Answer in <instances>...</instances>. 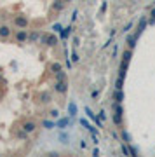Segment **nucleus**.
<instances>
[{
    "label": "nucleus",
    "mask_w": 155,
    "mask_h": 157,
    "mask_svg": "<svg viewBox=\"0 0 155 157\" xmlns=\"http://www.w3.org/2000/svg\"><path fill=\"white\" fill-rule=\"evenodd\" d=\"M85 114H87V115H89V119H93V121H94V122H96V124H98V126H99V127H101V126H103V124H101V122H99V119H98V117H96V115H94V114H93V112H91V110H89V108H85Z\"/></svg>",
    "instance_id": "obj_15"
},
{
    "label": "nucleus",
    "mask_w": 155,
    "mask_h": 157,
    "mask_svg": "<svg viewBox=\"0 0 155 157\" xmlns=\"http://www.w3.org/2000/svg\"><path fill=\"white\" fill-rule=\"evenodd\" d=\"M37 101H38L40 105H47V103L52 101V94H51L49 91H42V93L37 94Z\"/></svg>",
    "instance_id": "obj_7"
},
{
    "label": "nucleus",
    "mask_w": 155,
    "mask_h": 157,
    "mask_svg": "<svg viewBox=\"0 0 155 157\" xmlns=\"http://www.w3.org/2000/svg\"><path fill=\"white\" fill-rule=\"evenodd\" d=\"M49 68H51V72H52V73H58L59 70H63L59 63H51V66H49Z\"/></svg>",
    "instance_id": "obj_17"
},
{
    "label": "nucleus",
    "mask_w": 155,
    "mask_h": 157,
    "mask_svg": "<svg viewBox=\"0 0 155 157\" xmlns=\"http://www.w3.org/2000/svg\"><path fill=\"white\" fill-rule=\"evenodd\" d=\"M131 56H132V49H125V51H124V54H122L120 70H119V77H122V79H125V72H127V66H129Z\"/></svg>",
    "instance_id": "obj_1"
},
{
    "label": "nucleus",
    "mask_w": 155,
    "mask_h": 157,
    "mask_svg": "<svg viewBox=\"0 0 155 157\" xmlns=\"http://www.w3.org/2000/svg\"><path fill=\"white\" fill-rule=\"evenodd\" d=\"M115 108V114H113V124L115 126H122L124 122V110H122V103H115L113 105Z\"/></svg>",
    "instance_id": "obj_4"
},
{
    "label": "nucleus",
    "mask_w": 155,
    "mask_h": 157,
    "mask_svg": "<svg viewBox=\"0 0 155 157\" xmlns=\"http://www.w3.org/2000/svg\"><path fill=\"white\" fill-rule=\"evenodd\" d=\"M12 35V28L9 25H0V40H7Z\"/></svg>",
    "instance_id": "obj_8"
},
{
    "label": "nucleus",
    "mask_w": 155,
    "mask_h": 157,
    "mask_svg": "<svg viewBox=\"0 0 155 157\" xmlns=\"http://www.w3.org/2000/svg\"><path fill=\"white\" fill-rule=\"evenodd\" d=\"M122 138L125 140V143H129V134H127L125 131H122Z\"/></svg>",
    "instance_id": "obj_22"
},
{
    "label": "nucleus",
    "mask_w": 155,
    "mask_h": 157,
    "mask_svg": "<svg viewBox=\"0 0 155 157\" xmlns=\"http://www.w3.org/2000/svg\"><path fill=\"white\" fill-rule=\"evenodd\" d=\"M21 127H23L28 134H32V133H35V131H37V122L28 119V121H25V122H23V126H21Z\"/></svg>",
    "instance_id": "obj_9"
},
{
    "label": "nucleus",
    "mask_w": 155,
    "mask_h": 157,
    "mask_svg": "<svg viewBox=\"0 0 155 157\" xmlns=\"http://www.w3.org/2000/svg\"><path fill=\"white\" fill-rule=\"evenodd\" d=\"M70 110H72V115H75V105H73V103L70 105Z\"/></svg>",
    "instance_id": "obj_24"
},
{
    "label": "nucleus",
    "mask_w": 155,
    "mask_h": 157,
    "mask_svg": "<svg viewBox=\"0 0 155 157\" xmlns=\"http://www.w3.org/2000/svg\"><path fill=\"white\" fill-rule=\"evenodd\" d=\"M136 40H138V35L136 33H132V35L127 37V46H129V49H134L136 47Z\"/></svg>",
    "instance_id": "obj_11"
},
{
    "label": "nucleus",
    "mask_w": 155,
    "mask_h": 157,
    "mask_svg": "<svg viewBox=\"0 0 155 157\" xmlns=\"http://www.w3.org/2000/svg\"><path fill=\"white\" fill-rule=\"evenodd\" d=\"M122 84H124V79H122V77H119V79H117V84H115V89H124V86H122Z\"/></svg>",
    "instance_id": "obj_19"
},
{
    "label": "nucleus",
    "mask_w": 155,
    "mask_h": 157,
    "mask_svg": "<svg viewBox=\"0 0 155 157\" xmlns=\"http://www.w3.org/2000/svg\"><path fill=\"white\" fill-rule=\"evenodd\" d=\"M64 0H54V2H52V5H51V9L54 11V12H61L63 9H64Z\"/></svg>",
    "instance_id": "obj_10"
},
{
    "label": "nucleus",
    "mask_w": 155,
    "mask_h": 157,
    "mask_svg": "<svg viewBox=\"0 0 155 157\" xmlns=\"http://www.w3.org/2000/svg\"><path fill=\"white\" fill-rule=\"evenodd\" d=\"M58 42H59V38H58L54 33H46V35L40 37V44H44V46H47V47L58 46Z\"/></svg>",
    "instance_id": "obj_2"
},
{
    "label": "nucleus",
    "mask_w": 155,
    "mask_h": 157,
    "mask_svg": "<svg viewBox=\"0 0 155 157\" xmlns=\"http://www.w3.org/2000/svg\"><path fill=\"white\" fill-rule=\"evenodd\" d=\"M122 154H124V155H131V148H129L125 143H122Z\"/></svg>",
    "instance_id": "obj_20"
},
{
    "label": "nucleus",
    "mask_w": 155,
    "mask_h": 157,
    "mask_svg": "<svg viewBox=\"0 0 155 157\" xmlns=\"http://www.w3.org/2000/svg\"><path fill=\"white\" fill-rule=\"evenodd\" d=\"M0 84H4V79H2V75H0Z\"/></svg>",
    "instance_id": "obj_26"
},
{
    "label": "nucleus",
    "mask_w": 155,
    "mask_h": 157,
    "mask_svg": "<svg viewBox=\"0 0 155 157\" xmlns=\"http://www.w3.org/2000/svg\"><path fill=\"white\" fill-rule=\"evenodd\" d=\"M64 2H72V0H64Z\"/></svg>",
    "instance_id": "obj_27"
},
{
    "label": "nucleus",
    "mask_w": 155,
    "mask_h": 157,
    "mask_svg": "<svg viewBox=\"0 0 155 157\" xmlns=\"http://www.w3.org/2000/svg\"><path fill=\"white\" fill-rule=\"evenodd\" d=\"M54 80H68V75H66V72L59 70L58 73H54Z\"/></svg>",
    "instance_id": "obj_14"
},
{
    "label": "nucleus",
    "mask_w": 155,
    "mask_h": 157,
    "mask_svg": "<svg viewBox=\"0 0 155 157\" xmlns=\"http://www.w3.org/2000/svg\"><path fill=\"white\" fill-rule=\"evenodd\" d=\"M12 25H14L16 28H28V26H30V19H28L25 14H17V16H14V19H12Z\"/></svg>",
    "instance_id": "obj_3"
},
{
    "label": "nucleus",
    "mask_w": 155,
    "mask_h": 157,
    "mask_svg": "<svg viewBox=\"0 0 155 157\" xmlns=\"http://www.w3.org/2000/svg\"><path fill=\"white\" fill-rule=\"evenodd\" d=\"M79 147H80V148H82V150H84V148H85V147H87V143H85V142H84V140H82V142H80V143H79Z\"/></svg>",
    "instance_id": "obj_23"
},
{
    "label": "nucleus",
    "mask_w": 155,
    "mask_h": 157,
    "mask_svg": "<svg viewBox=\"0 0 155 157\" xmlns=\"http://www.w3.org/2000/svg\"><path fill=\"white\" fill-rule=\"evenodd\" d=\"M38 38H40V33H38V32H32V33H30V37H28V42L35 44Z\"/></svg>",
    "instance_id": "obj_16"
},
{
    "label": "nucleus",
    "mask_w": 155,
    "mask_h": 157,
    "mask_svg": "<svg viewBox=\"0 0 155 157\" xmlns=\"http://www.w3.org/2000/svg\"><path fill=\"white\" fill-rule=\"evenodd\" d=\"M54 91L58 94H66L68 93V80H54Z\"/></svg>",
    "instance_id": "obj_6"
},
{
    "label": "nucleus",
    "mask_w": 155,
    "mask_h": 157,
    "mask_svg": "<svg viewBox=\"0 0 155 157\" xmlns=\"http://www.w3.org/2000/svg\"><path fill=\"white\" fill-rule=\"evenodd\" d=\"M28 37H30V33H28L26 28H17V32L14 33V40H16L17 44H25V42H28Z\"/></svg>",
    "instance_id": "obj_5"
},
{
    "label": "nucleus",
    "mask_w": 155,
    "mask_h": 157,
    "mask_svg": "<svg viewBox=\"0 0 155 157\" xmlns=\"http://www.w3.org/2000/svg\"><path fill=\"white\" fill-rule=\"evenodd\" d=\"M113 100H115V103H122L124 101V91H122V89H115Z\"/></svg>",
    "instance_id": "obj_12"
},
{
    "label": "nucleus",
    "mask_w": 155,
    "mask_h": 157,
    "mask_svg": "<svg viewBox=\"0 0 155 157\" xmlns=\"http://www.w3.org/2000/svg\"><path fill=\"white\" fill-rule=\"evenodd\" d=\"M72 61H75V63L79 61V56H77V53H73V58H72Z\"/></svg>",
    "instance_id": "obj_25"
},
{
    "label": "nucleus",
    "mask_w": 155,
    "mask_h": 157,
    "mask_svg": "<svg viewBox=\"0 0 155 157\" xmlns=\"http://www.w3.org/2000/svg\"><path fill=\"white\" fill-rule=\"evenodd\" d=\"M146 23H148V21H146L145 18H141V19H140V25H138V28H136V32H134V33H136L138 37H140V35H141V32L145 30V26H146Z\"/></svg>",
    "instance_id": "obj_13"
},
{
    "label": "nucleus",
    "mask_w": 155,
    "mask_h": 157,
    "mask_svg": "<svg viewBox=\"0 0 155 157\" xmlns=\"http://www.w3.org/2000/svg\"><path fill=\"white\" fill-rule=\"evenodd\" d=\"M49 114H51V117H52V119H58V117H59V110H56V108H54V110H51V112H49Z\"/></svg>",
    "instance_id": "obj_21"
},
{
    "label": "nucleus",
    "mask_w": 155,
    "mask_h": 157,
    "mask_svg": "<svg viewBox=\"0 0 155 157\" xmlns=\"http://www.w3.org/2000/svg\"><path fill=\"white\" fill-rule=\"evenodd\" d=\"M148 23H150V25H153V23H155V7L150 11V19H148Z\"/></svg>",
    "instance_id": "obj_18"
}]
</instances>
